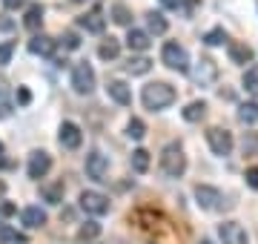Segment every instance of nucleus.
<instances>
[{"label": "nucleus", "instance_id": "nucleus-1", "mask_svg": "<svg viewBox=\"0 0 258 244\" xmlns=\"http://www.w3.org/2000/svg\"><path fill=\"white\" fill-rule=\"evenodd\" d=\"M178 98L175 86H169L166 81H152V84L144 86V92H141V101L147 106L149 112H161L166 106H172Z\"/></svg>", "mask_w": 258, "mask_h": 244}, {"label": "nucleus", "instance_id": "nucleus-2", "mask_svg": "<svg viewBox=\"0 0 258 244\" xmlns=\"http://www.w3.org/2000/svg\"><path fill=\"white\" fill-rule=\"evenodd\" d=\"M161 169H164V175L169 178H181L186 172V155L181 150V144H166L164 152H161Z\"/></svg>", "mask_w": 258, "mask_h": 244}, {"label": "nucleus", "instance_id": "nucleus-3", "mask_svg": "<svg viewBox=\"0 0 258 244\" xmlns=\"http://www.w3.org/2000/svg\"><path fill=\"white\" fill-rule=\"evenodd\" d=\"M161 60L175 72H189V55L178 40H166L164 49H161Z\"/></svg>", "mask_w": 258, "mask_h": 244}, {"label": "nucleus", "instance_id": "nucleus-4", "mask_svg": "<svg viewBox=\"0 0 258 244\" xmlns=\"http://www.w3.org/2000/svg\"><path fill=\"white\" fill-rule=\"evenodd\" d=\"M78 204L89 216H106L109 213V198L103 196V193H95V190H83L81 198H78Z\"/></svg>", "mask_w": 258, "mask_h": 244}, {"label": "nucleus", "instance_id": "nucleus-5", "mask_svg": "<svg viewBox=\"0 0 258 244\" xmlns=\"http://www.w3.org/2000/svg\"><path fill=\"white\" fill-rule=\"evenodd\" d=\"M207 144H210V150L224 158V155H230L232 152V132L224 130V127H210L207 130Z\"/></svg>", "mask_w": 258, "mask_h": 244}, {"label": "nucleus", "instance_id": "nucleus-6", "mask_svg": "<svg viewBox=\"0 0 258 244\" xmlns=\"http://www.w3.org/2000/svg\"><path fill=\"white\" fill-rule=\"evenodd\" d=\"M72 86H75L78 95H89L95 89V69L86 64V60L72 66Z\"/></svg>", "mask_w": 258, "mask_h": 244}, {"label": "nucleus", "instance_id": "nucleus-7", "mask_svg": "<svg viewBox=\"0 0 258 244\" xmlns=\"http://www.w3.org/2000/svg\"><path fill=\"white\" fill-rule=\"evenodd\" d=\"M189 75H192V81L198 86H210V84H215V78H218V66H215L212 57H201V60L189 69Z\"/></svg>", "mask_w": 258, "mask_h": 244}, {"label": "nucleus", "instance_id": "nucleus-8", "mask_svg": "<svg viewBox=\"0 0 258 244\" xmlns=\"http://www.w3.org/2000/svg\"><path fill=\"white\" fill-rule=\"evenodd\" d=\"M86 175L92 181H106V175H109V158L103 152L92 150L86 155Z\"/></svg>", "mask_w": 258, "mask_h": 244}, {"label": "nucleus", "instance_id": "nucleus-9", "mask_svg": "<svg viewBox=\"0 0 258 244\" xmlns=\"http://www.w3.org/2000/svg\"><path fill=\"white\" fill-rule=\"evenodd\" d=\"M52 169V155L49 152H43V150H37V152H32L29 155V178H35V181H40V178H46V172Z\"/></svg>", "mask_w": 258, "mask_h": 244}, {"label": "nucleus", "instance_id": "nucleus-10", "mask_svg": "<svg viewBox=\"0 0 258 244\" xmlns=\"http://www.w3.org/2000/svg\"><path fill=\"white\" fill-rule=\"evenodd\" d=\"M218 235H221L224 244H247L249 241L247 230H244L238 221H224V224L218 227Z\"/></svg>", "mask_w": 258, "mask_h": 244}, {"label": "nucleus", "instance_id": "nucleus-11", "mask_svg": "<svg viewBox=\"0 0 258 244\" xmlns=\"http://www.w3.org/2000/svg\"><path fill=\"white\" fill-rule=\"evenodd\" d=\"M57 141H60V147H66V150H78L83 141V135H81V127L72 121H63L60 124V132H57Z\"/></svg>", "mask_w": 258, "mask_h": 244}, {"label": "nucleus", "instance_id": "nucleus-12", "mask_svg": "<svg viewBox=\"0 0 258 244\" xmlns=\"http://www.w3.org/2000/svg\"><path fill=\"white\" fill-rule=\"evenodd\" d=\"M195 198H198V207H204V210H218L221 207V193L215 187H207V184L195 187Z\"/></svg>", "mask_w": 258, "mask_h": 244}, {"label": "nucleus", "instance_id": "nucleus-13", "mask_svg": "<svg viewBox=\"0 0 258 244\" xmlns=\"http://www.w3.org/2000/svg\"><path fill=\"white\" fill-rule=\"evenodd\" d=\"M78 23H81V29L92 32V35H101L103 29H106V18H103L101 9H92V12H86V15H81Z\"/></svg>", "mask_w": 258, "mask_h": 244}, {"label": "nucleus", "instance_id": "nucleus-14", "mask_svg": "<svg viewBox=\"0 0 258 244\" xmlns=\"http://www.w3.org/2000/svg\"><path fill=\"white\" fill-rule=\"evenodd\" d=\"M227 52H230V60L238 64V66L252 64V57H255V52H252L247 43H238V40H230V43H227Z\"/></svg>", "mask_w": 258, "mask_h": 244}, {"label": "nucleus", "instance_id": "nucleus-15", "mask_svg": "<svg viewBox=\"0 0 258 244\" xmlns=\"http://www.w3.org/2000/svg\"><path fill=\"white\" fill-rule=\"evenodd\" d=\"M106 95H109L115 103H120V106H129V103H132V89H129L123 81H109V84H106Z\"/></svg>", "mask_w": 258, "mask_h": 244}, {"label": "nucleus", "instance_id": "nucleus-16", "mask_svg": "<svg viewBox=\"0 0 258 244\" xmlns=\"http://www.w3.org/2000/svg\"><path fill=\"white\" fill-rule=\"evenodd\" d=\"M29 52L32 55H40V57H49L55 52V40L46 38V35H35V38L29 40Z\"/></svg>", "mask_w": 258, "mask_h": 244}, {"label": "nucleus", "instance_id": "nucleus-17", "mask_svg": "<svg viewBox=\"0 0 258 244\" xmlns=\"http://www.w3.org/2000/svg\"><path fill=\"white\" fill-rule=\"evenodd\" d=\"M149 43H152V40H149L147 32H141V29H132V26H129V32H126V46L132 49V52H147Z\"/></svg>", "mask_w": 258, "mask_h": 244}, {"label": "nucleus", "instance_id": "nucleus-18", "mask_svg": "<svg viewBox=\"0 0 258 244\" xmlns=\"http://www.w3.org/2000/svg\"><path fill=\"white\" fill-rule=\"evenodd\" d=\"M40 23H43V6H40V3H32V6L26 9L23 26H26L29 32H37V29H40Z\"/></svg>", "mask_w": 258, "mask_h": 244}, {"label": "nucleus", "instance_id": "nucleus-19", "mask_svg": "<svg viewBox=\"0 0 258 244\" xmlns=\"http://www.w3.org/2000/svg\"><path fill=\"white\" fill-rule=\"evenodd\" d=\"M238 121L244 124V127H255V124H258V103L255 101L241 103V106H238Z\"/></svg>", "mask_w": 258, "mask_h": 244}, {"label": "nucleus", "instance_id": "nucleus-20", "mask_svg": "<svg viewBox=\"0 0 258 244\" xmlns=\"http://www.w3.org/2000/svg\"><path fill=\"white\" fill-rule=\"evenodd\" d=\"M20 218H23L26 227H43L46 224V213H43L40 207H26V210L20 213Z\"/></svg>", "mask_w": 258, "mask_h": 244}, {"label": "nucleus", "instance_id": "nucleus-21", "mask_svg": "<svg viewBox=\"0 0 258 244\" xmlns=\"http://www.w3.org/2000/svg\"><path fill=\"white\" fill-rule=\"evenodd\" d=\"M123 69H126L129 75H147L149 69H152V60L149 57H129L126 64H123Z\"/></svg>", "mask_w": 258, "mask_h": 244}, {"label": "nucleus", "instance_id": "nucleus-22", "mask_svg": "<svg viewBox=\"0 0 258 244\" xmlns=\"http://www.w3.org/2000/svg\"><path fill=\"white\" fill-rule=\"evenodd\" d=\"M184 121H189V124H195V121H201L204 115H207V103L204 101H192V103H186L184 106Z\"/></svg>", "mask_w": 258, "mask_h": 244}, {"label": "nucleus", "instance_id": "nucleus-23", "mask_svg": "<svg viewBox=\"0 0 258 244\" xmlns=\"http://www.w3.org/2000/svg\"><path fill=\"white\" fill-rule=\"evenodd\" d=\"M43 198H46L49 204H60L63 201V181H55V184H43L40 187Z\"/></svg>", "mask_w": 258, "mask_h": 244}, {"label": "nucleus", "instance_id": "nucleus-24", "mask_svg": "<svg viewBox=\"0 0 258 244\" xmlns=\"http://www.w3.org/2000/svg\"><path fill=\"white\" fill-rule=\"evenodd\" d=\"M0 244H26V235L12 230L9 224H0Z\"/></svg>", "mask_w": 258, "mask_h": 244}, {"label": "nucleus", "instance_id": "nucleus-25", "mask_svg": "<svg viewBox=\"0 0 258 244\" xmlns=\"http://www.w3.org/2000/svg\"><path fill=\"white\" fill-rule=\"evenodd\" d=\"M118 52H120V46H118V40H115V38L103 40L101 46H98V55H101V60H115V57H118Z\"/></svg>", "mask_w": 258, "mask_h": 244}, {"label": "nucleus", "instance_id": "nucleus-26", "mask_svg": "<svg viewBox=\"0 0 258 244\" xmlns=\"http://www.w3.org/2000/svg\"><path fill=\"white\" fill-rule=\"evenodd\" d=\"M98 235H101V224L86 221V224H81V230H78V241H95Z\"/></svg>", "mask_w": 258, "mask_h": 244}, {"label": "nucleus", "instance_id": "nucleus-27", "mask_svg": "<svg viewBox=\"0 0 258 244\" xmlns=\"http://www.w3.org/2000/svg\"><path fill=\"white\" fill-rule=\"evenodd\" d=\"M147 26H149V32L164 35V32H166V18L161 15V12H149V15H147Z\"/></svg>", "mask_w": 258, "mask_h": 244}, {"label": "nucleus", "instance_id": "nucleus-28", "mask_svg": "<svg viewBox=\"0 0 258 244\" xmlns=\"http://www.w3.org/2000/svg\"><path fill=\"white\" fill-rule=\"evenodd\" d=\"M244 89H247L249 95H255V98H258V64L249 66L247 72H244Z\"/></svg>", "mask_w": 258, "mask_h": 244}, {"label": "nucleus", "instance_id": "nucleus-29", "mask_svg": "<svg viewBox=\"0 0 258 244\" xmlns=\"http://www.w3.org/2000/svg\"><path fill=\"white\" fill-rule=\"evenodd\" d=\"M12 115V95H9V86L0 84V121Z\"/></svg>", "mask_w": 258, "mask_h": 244}, {"label": "nucleus", "instance_id": "nucleus-30", "mask_svg": "<svg viewBox=\"0 0 258 244\" xmlns=\"http://www.w3.org/2000/svg\"><path fill=\"white\" fill-rule=\"evenodd\" d=\"M132 169H135V172H147L149 169V152L147 150H135L132 152Z\"/></svg>", "mask_w": 258, "mask_h": 244}, {"label": "nucleus", "instance_id": "nucleus-31", "mask_svg": "<svg viewBox=\"0 0 258 244\" xmlns=\"http://www.w3.org/2000/svg\"><path fill=\"white\" fill-rule=\"evenodd\" d=\"M126 135L132 138V141H141V138L147 135V127H144V121H141V118H132V121L126 124Z\"/></svg>", "mask_w": 258, "mask_h": 244}, {"label": "nucleus", "instance_id": "nucleus-32", "mask_svg": "<svg viewBox=\"0 0 258 244\" xmlns=\"http://www.w3.org/2000/svg\"><path fill=\"white\" fill-rule=\"evenodd\" d=\"M112 18H115V23H120V26H129V23H132V12H129L123 3H115V6H112Z\"/></svg>", "mask_w": 258, "mask_h": 244}, {"label": "nucleus", "instance_id": "nucleus-33", "mask_svg": "<svg viewBox=\"0 0 258 244\" xmlns=\"http://www.w3.org/2000/svg\"><path fill=\"white\" fill-rule=\"evenodd\" d=\"M224 40H227V32H224L221 26L210 29V32L204 35V43H207V46H218V43H224Z\"/></svg>", "mask_w": 258, "mask_h": 244}, {"label": "nucleus", "instance_id": "nucleus-34", "mask_svg": "<svg viewBox=\"0 0 258 244\" xmlns=\"http://www.w3.org/2000/svg\"><path fill=\"white\" fill-rule=\"evenodd\" d=\"M15 55V43H0V66H6Z\"/></svg>", "mask_w": 258, "mask_h": 244}, {"label": "nucleus", "instance_id": "nucleus-35", "mask_svg": "<svg viewBox=\"0 0 258 244\" xmlns=\"http://www.w3.org/2000/svg\"><path fill=\"white\" fill-rule=\"evenodd\" d=\"M60 43H63L66 49H78V46H81V38H78L75 32H66L63 38H60Z\"/></svg>", "mask_w": 258, "mask_h": 244}, {"label": "nucleus", "instance_id": "nucleus-36", "mask_svg": "<svg viewBox=\"0 0 258 244\" xmlns=\"http://www.w3.org/2000/svg\"><path fill=\"white\" fill-rule=\"evenodd\" d=\"M244 178H247L249 190H258V167H249L247 172H244Z\"/></svg>", "mask_w": 258, "mask_h": 244}, {"label": "nucleus", "instance_id": "nucleus-37", "mask_svg": "<svg viewBox=\"0 0 258 244\" xmlns=\"http://www.w3.org/2000/svg\"><path fill=\"white\" fill-rule=\"evenodd\" d=\"M15 210H18V207L12 204V201H3V204H0V216L9 218V216H15Z\"/></svg>", "mask_w": 258, "mask_h": 244}, {"label": "nucleus", "instance_id": "nucleus-38", "mask_svg": "<svg viewBox=\"0 0 258 244\" xmlns=\"http://www.w3.org/2000/svg\"><path fill=\"white\" fill-rule=\"evenodd\" d=\"M29 101H32V92H29L26 86H20V89H18V103H23V106H26Z\"/></svg>", "mask_w": 258, "mask_h": 244}, {"label": "nucleus", "instance_id": "nucleus-39", "mask_svg": "<svg viewBox=\"0 0 258 244\" xmlns=\"http://www.w3.org/2000/svg\"><path fill=\"white\" fill-rule=\"evenodd\" d=\"M20 6H26V0H3V9H9V12L20 9Z\"/></svg>", "mask_w": 258, "mask_h": 244}, {"label": "nucleus", "instance_id": "nucleus-40", "mask_svg": "<svg viewBox=\"0 0 258 244\" xmlns=\"http://www.w3.org/2000/svg\"><path fill=\"white\" fill-rule=\"evenodd\" d=\"M0 29H3V32H12V29H15V23H12V20H6V18H0Z\"/></svg>", "mask_w": 258, "mask_h": 244}, {"label": "nucleus", "instance_id": "nucleus-41", "mask_svg": "<svg viewBox=\"0 0 258 244\" xmlns=\"http://www.w3.org/2000/svg\"><path fill=\"white\" fill-rule=\"evenodd\" d=\"M161 3H164L166 9H178L181 6V0H161Z\"/></svg>", "mask_w": 258, "mask_h": 244}, {"label": "nucleus", "instance_id": "nucleus-42", "mask_svg": "<svg viewBox=\"0 0 258 244\" xmlns=\"http://www.w3.org/2000/svg\"><path fill=\"white\" fill-rule=\"evenodd\" d=\"M0 155H3V144H0Z\"/></svg>", "mask_w": 258, "mask_h": 244}, {"label": "nucleus", "instance_id": "nucleus-43", "mask_svg": "<svg viewBox=\"0 0 258 244\" xmlns=\"http://www.w3.org/2000/svg\"><path fill=\"white\" fill-rule=\"evenodd\" d=\"M201 244H212V241H201Z\"/></svg>", "mask_w": 258, "mask_h": 244}, {"label": "nucleus", "instance_id": "nucleus-44", "mask_svg": "<svg viewBox=\"0 0 258 244\" xmlns=\"http://www.w3.org/2000/svg\"><path fill=\"white\" fill-rule=\"evenodd\" d=\"M72 3H81V0H72Z\"/></svg>", "mask_w": 258, "mask_h": 244}]
</instances>
